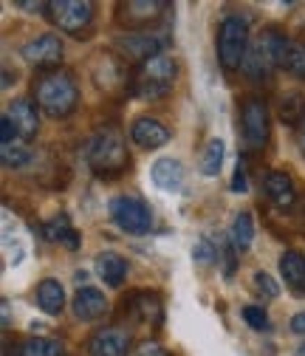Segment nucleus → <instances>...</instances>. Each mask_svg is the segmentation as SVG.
Wrapping results in <instances>:
<instances>
[{"label":"nucleus","instance_id":"f257e3e1","mask_svg":"<svg viewBox=\"0 0 305 356\" xmlns=\"http://www.w3.org/2000/svg\"><path fill=\"white\" fill-rule=\"evenodd\" d=\"M34 99H37V108L46 116L65 119L76 111V102H79L76 79L63 68L40 74L37 82H34Z\"/></svg>","mask_w":305,"mask_h":356},{"label":"nucleus","instance_id":"f03ea898","mask_svg":"<svg viewBox=\"0 0 305 356\" xmlns=\"http://www.w3.org/2000/svg\"><path fill=\"white\" fill-rule=\"evenodd\" d=\"M288 49H291V40L283 31H277V29L263 31L249 46V54H246V63H243V74L252 82H266L274 68H283Z\"/></svg>","mask_w":305,"mask_h":356},{"label":"nucleus","instance_id":"7ed1b4c3","mask_svg":"<svg viewBox=\"0 0 305 356\" xmlns=\"http://www.w3.org/2000/svg\"><path fill=\"white\" fill-rule=\"evenodd\" d=\"M85 161H88V167L97 175H119L130 164L124 136L116 127H102L99 133H94L88 147H85Z\"/></svg>","mask_w":305,"mask_h":356},{"label":"nucleus","instance_id":"20e7f679","mask_svg":"<svg viewBox=\"0 0 305 356\" xmlns=\"http://www.w3.org/2000/svg\"><path fill=\"white\" fill-rule=\"evenodd\" d=\"M176 76H179V65L172 57L167 54H158L153 60H147L145 65H139L136 71V79L130 85V94L139 97V99H161L172 91V85H176Z\"/></svg>","mask_w":305,"mask_h":356},{"label":"nucleus","instance_id":"39448f33","mask_svg":"<svg viewBox=\"0 0 305 356\" xmlns=\"http://www.w3.org/2000/svg\"><path fill=\"white\" fill-rule=\"evenodd\" d=\"M249 20L240 15H226L217 26V63L224 65V71H240L249 54Z\"/></svg>","mask_w":305,"mask_h":356},{"label":"nucleus","instance_id":"423d86ee","mask_svg":"<svg viewBox=\"0 0 305 356\" xmlns=\"http://www.w3.org/2000/svg\"><path fill=\"white\" fill-rule=\"evenodd\" d=\"M170 37L161 34V31H124L113 40V51L122 57V60H130V63H139L145 65L147 60L164 54Z\"/></svg>","mask_w":305,"mask_h":356},{"label":"nucleus","instance_id":"0eeeda50","mask_svg":"<svg viewBox=\"0 0 305 356\" xmlns=\"http://www.w3.org/2000/svg\"><path fill=\"white\" fill-rule=\"evenodd\" d=\"M240 130H243V142L252 153H260L269 145L272 136V113L269 105L260 97H249L240 108Z\"/></svg>","mask_w":305,"mask_h":356},{"label":"nucleus","instance_id":"6e6552de","mask_svg":"<svg viewBox=\"0 0 305 356\" xmlns=\"http://www.w3.org/2000/svg\"><path fill=\"white\" fill-rule=\"evenodd\" d=\"M46 15L60 31L85 37V31L94 23V3L91 0H51Z\"/></svg>","mask_w":305,"mask_h":356},{"label":"nucleus","instance_id":"1a4fd4ad","mask_svg":"<svg viewBox=\"0 0 305 356\" xmlns=\"http://www.w3.org/2000/svg\"><path fill=\"white\" fill-rule=\"evenodd\" d=\"M110 218L113 224L127 235H145L153 229V209L133 195H119L110 201Z\"/></svg>","mask_w":305,"mask_h":356},{"label":"nucleus","instance_id":"9d476101","mask_svg":"<svg viewBox=\"0 0 305 356\" xmlns=\"http://www.w3.org/2000/svg\"><path fill=\"white\" fill-rule=\"evenodd\" d=\"M20 54H23V60H26L31 68H37V71H42V74L57 71L60 63H63V40H60L57 34H40L37 40L26 42Z\"/></svg>","mask_w":305,"mask_h":356},{"label":"nucleus","instance_id":"9b49d317","mask_svg":"<svg viewBox=\"0 0 305 356\" xmlns=\"http://www.w3.org/2000/svg\"><path fill=\"white\" fill-rule=\"evenodd\" d=\"M167 9L170 3H164V0H130V3H119L116 20L127 29H145L156 23Z\"/></svg>","mask_w":305,"mask_h":356},{"label":"nucleus","instance_id":"f8f14e48","mask_svg":"<svg viewBox=\"0 0 305 356\" xmlns=\"http://www.w3.org/2000/svg\"><path fill=\"white\" fill-rule=\"evenodd\" d=\"M88 353L91 356H127L130 353V334L124 328H116V325L97 328L88 337Z\"/></svg>","mask_w":305,"mask_h":356},{"label":"nucleus","instance_id":"ddd939ff","mask_svg":"<svg viewBox=\"0 0 305 356\" xmlns=\"http://www.w3.org/2000/svg\"><path fill=\"white\" fill-rule=\"evenodd\" d=\"M130 139L145 150H158L170 142V130L153 116H139V119H133V124H130Z\"/></svg>","mask_w":305,"mask_h":356},{"label":"nucleus","instance_id":"4468645a","mask_svg":"<svg viewBox=\"0 0 305 356\" xmlns=\"http://www.w3.org/2000/svg\"><path fill=\"white\" fill-rule=\"evenodd\" d=\"M71 311H74V317L82 320V323H97L99 317H105V311H108V300L99 289H91V286H85L74 294V302H71Z\"/></svg>","mask_w":305,"mask_h":356},{"label":"nucleus","instance_id":"2eb2a0df","mask_svg":"<svg viewBox=\"0 0 305 356\" xmlns=\"http://www.w3.org/2000/svg\"><path fill=\"white\" fill-rule=\"evenodd\" d=\"M263 190L266 198L277 207V209H288L297 201V187H294V178L286 170H272L263 178Z\"/></svg>","mask_w":305,"mask_h":356},{"label":"nucleus","instance_id":"dca6fc26","mask_svg":"<svg viewBox=\"0 0 305 356\" xmlns=\"http://www.w3.org/2000/svg\"><path fill=\"white\" fill-rule=\"evenodd\" d=\"M150 178H153V184L164 193H179L184 187V164L179 159H156L153 167H150Z\"/></svg>","mask_w":305,"mask_h":356},{"label":"nucleus","instance_id":"f3484780","mask_svg":"<svg viewBox=\"0 0 305 356\" xmlns=\"http://www.w3.org/2000/svg\"><path fill=\"white\" fill-rule=\"evenodd\" d=\"M6 116L15 122L20 139L31 142V139L37 136V130H40V116H37V108H34L31 99H15V102L9 105V113H6Z\"/></svg>","mask_w":305,"mask_h":356},{"label":"nucleus","instance_id":"a211bd4d","mask_svg":"<svg viewBox=\"0 0 305 356\" xmlns=\"http://www.w3.org/2000/svg\"><path fill=\"white\" fill-rule=\"evenodd\" d=\"M280 275L294 294H305V254L286 249L280 254Z\"/></svg>","mask_w":305,"mask_h":356},{"label":"nucleus","instance_id":"6ab92c4d","mask_svg":"<svg viewBox=\"0 0 305 356\" xmlns=\"http://www.w3.org/2000/svg\"><path fill=\"white\" fill-rule=\"evenodd\" d=\"M127 260L119 254V252H102L97 254V275L110 286V289H119L127 277Z\"/></svg>","mask_w":305,"mask_h":356},{"label":"nucleus","instance_id":"aec40b11","mask_svg":"<svg viewBox=\"0 0 305 356\" xmlns=\"http://www.w3.org/2000/svg\"><path fill=\"white\" fill-rule=\"evenodd\" d=\"M37 305H40L42 314H49V317H60L63 314V308H65V291H63L60 280L46 277V280L37 286Z\"/></svg>","mask_w":305,"mask_h":356},{"label":"nucleus","instance_id":"412c9836","mask_svg":"<svg viewBox=\"0 0 305 356\" xmlns=\"http://www.w3.org/2000/svg\"><path fill=\"white\" fill-rule=\"evenodd\" d=\"M130 314H133L139 323L158 325L161 323V300H158V294H150V291L133 294L130 297Z\"/></svg>","mask_w":305,"mask_h":356},{"label":"nucleus","instance_id":"4be33fe9","mask_svg":"<svg viewBox=\"0 0 305 356\" xmlns=\"http://www.w3.org/2000/svg\"><path fill=\"white\" fill-rule=\"evenodd\" d=\"M42 235H46V241H51V243H63V246H68V249H79V235H76V229L71 227L68 215L51 218L49 224L42 227Z\"/></svg>","mask_w":305,"mask_h":356},{"label":"nucleus","instance_id":"5701e85b","mask_svg":"<svg viewBox=\"0 0 305 356\" xmlns=\"http://www.w3.org/2000/svg\"><path fill=\"white\" fill-rule=\"evenodd\" d=\"M229 241L235 246V252H249L252 241H254V220L249 212H238L232 220V229H229Z\"/></svg>","mask_w":305,"mask_h":356},{"label":"nucleus","instance_id":"b1692460","mask_svg":"<svg viewBox=\"0 0 305 356\" xmlns=\"http://www.w3.org/2000/svg\"><path fill=\"white\" fill-rule=\"evenodd\" d=\"M17 356H65V348L60 339L51 337H31L20 345Z\"/></svg>","mask_w":305,"mask_h":356},{"label":"nucleus","instance_id":"393cba45","mask_svg":"<svg viewBox=\"0 0 305 356\" xmlns=\"http://www.w3.org/2000/svg\"><path fill=\"white\" fill-rule=\"evenodd\" d=\"M224 153H226V147H224L221 139H209L206 147H204V153H201V175L212 178V175L221 172V167H224Z\"/></svg>","mask_w":305,"mask_h":356},{"label":"nucleus","instance_id":"a878e982","mask_svg":"<svg viewBox=\"0 0 305 356\" xmlns=\"http://www.w3.org/2000/svg\"><path fill=\"white\" fill-rule=\"evenodd\" d=\"M280 119L288 122V124H299L305 119V102H302V94H283L280 99Z\"/></svg>","mask_w":305,"mask_h":356},{"label":"nucleus","instance_id":"bb28decb","mask_svg":"<svg viewBox=\"0 0 305 356\" xmlns=\"http://www.w3.org/2000/svg\"><path fill=\"white\" fill-rule=\"evenodd\" d=\"M283 68L299 79H305V42L302 40H291V49L286 54V63Z\"/></svg>","mask_w":305,"mask_h":356},{"label":"nucleus","instance_id":"cd10ccee","mask_svg":"<svg viewBox=\"0 0 305 356\" xmlns=\"http://www.w3.org/2000/svg\"><path fill=\"white\" fill-rule=\"evenodd\" d=\"M0 161H3L6 170H20L31 161V150L20 145H6V147H0Z\"/></svg>","mask_w":305,"mask_h":356},{"label":"nucleus","instance_id":"c85d7f7f","mask_svg":"<svg viewBox=\"0 0 305 356\" xmlns=\"http://www.w3.org/2000/svg\"><path fill=\"white\" fill-rule=\"evenodd\" d=\"M192 260L201 266V269H206V266H212L217 260V246L209 238H198L192 246Z\"/></svg>","mask_w":305,"mask_h":356},{"label":"nucleus","instance_id":"c756f323","mask_svg":"<svg viewBox=\"0 0 305 356\" xmlns=\"http://www.w3.org/2000/svg\"><path fill=\"white\" fill-rule=\"evenodd\" d=\"M243 320H246V325L254 328V331H269V325H272L263 305H246V308H243Z\"/></svg>","mask_w":305,"mask_h":356},{"label":"nucleus","instance_id":"7c9ffc66","mask_svg":"<svg viewBox=\"0 0 305 356\" xmlns=\"http://www.w3.org/2000/svg\"><path fill=\"white\" fill-rule=\"evenodd\" d=\"M254 289H257V294H263L266 300H274L277 294H280V286L274 283V277L272 275H266V272H254Z\"/></svg>","mask_w":305,"mask_h":356},{"label":"nucleus","instance_id":"2f4dec72","mask_svg":"<svg viewBox=\"0 0 305 356\" xmlns=\"http://www.w3.org/2000/svg\"><path fill=\"white\" fill-rule=\"evenodd\" d=\"M217 249H221V263H224V277H232L235 275V266H238V260H235V246H232V241H229V235L224 238V241H217Z\"/></svg>","mask_w":305,"mask_h":356},{"label":"nucleus","instance_id":"473e14b6","mask_svg":"<svg viewBox=\"0 0 305 356\" xmlns=\"http://www.w3.org/2000/svg\"><path fill=\"white\" fill-rule=\"evenodd\" d=\"M232 193H235V195L249 193V178H246V161H243V159H238V164H235V175H232Z\"/></svg>","mask_w":305,"mask_h":356},{"label":"nucleus","instance_id":"72a5a7b5","mask_svg":"<svg viewBox=\"0 0 305 356\" xmlns=\"http://www.w3.org/2000/svg\"><path fill=\"white\" fill-rule=\"evenodd\" d=\"M15 139H17V127H15V122L9 119V116H3L0 119V145H15Z\"/></svg>","mask_w":305,"mask_h":356},{"label":"nucleus","instance_id":"f704fd0d","mask_svg":"<svg viewBox=\"0 0 305 356\" xmlns=\"http://www.w3.org/2000/svg\"><path fill=\"white\" fill-rule=\"evenodd\" d=\"M133 356H167V350H164L158 342H142Z\"/></svg>","mask_w":305,"mask_h":356},{"label":"nucleus","instance_id":"c9c22d12","mask_svg":"<svg viewBox=\"0 0 305 356\" xmlns=\"http://www.w3.org/2000/svg\"><path fill=\"white\" fill-rule=\"evenodd\" d=\"M15 6L17 9H26V12H42V9H49V3H34V0H15Z\"/></svg>","mask_w":305,"mask_h":356},{"label":"nucleus","instance_id":"e433bc0d","mask_svg":"<svg viewBox=\"0 0 305 356\" xmlns=\"http://www.w3.org/2000/svg\"><path fill=\"white\" fill-rule=\"evenodd\" d=\"M291 331L294 334H305V311H299V314L291 317Z\"/></svg>","mask_w":305,"mask_h":356},{"label":"nucleus","instance_id":"4c0bfd02","mask_svg":"<svg viewBox=\"0 0 305 356\" xmlns=\"http://www.w3.org/2000/svg\"><path fill=\"white\" fill-rule=\"evenodd\" d=\"M299 147H302V153H305V119L299 122Z\"/></svg>","mask_w":305,"mask_h":356},{"label":"nucleus","instance_id":"58836bf2","mask_svg":"<svg viewBox=\"0 0 305 356\" xmlns=\"http://www.w3.org/2000/svg\"><path fill=\"white\" fill-rule=\"evenodd\" d=\"M12 85V74L9 71H3V88H9Z\"/></svg>","mask_w":305,"mask_h":356},{"label":"nucleus","instance_id":"ea45409f","mask_svg":"<svg viewBox=\"0 0 305 356\" xmlns=\"http://www.w3.org/2000/svg\"><path fill=\"white\" fill-rule=\"evenodd\" d=\"M297 356H305V342H302V345L297 348Z\"/></svg>","mask_w":305,"mask_h":356}]
</instances>
